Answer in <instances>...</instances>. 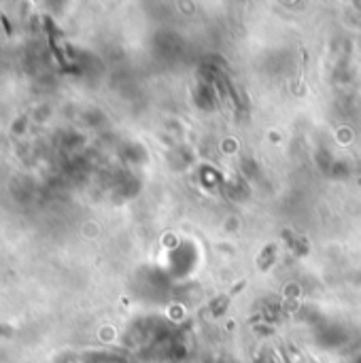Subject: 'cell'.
<instances>
[{
    "label": "cell",
    "instance_id": "obj_1",
    "mask_svg": "<svg viewBox=\"0 0 361 363\" xmlns=\"http://www.w3.org/2000/svg\"><path fill=\"white\" fill-rule=\"evenodd\" d=\"M272 255H274V248H272V246H268V251H266V253H263V255H261V259H259V261H261V266H263V268H266V263H268L270 259H272Z\"/></svg>",
    "mask_w": 361,
    "mask_h": 363
}]
</instances>
